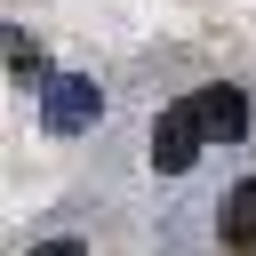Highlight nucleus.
Returning <instances> with one entry per match:
<instances>
[{
	"label": "nucleus",
	"instance_id": "nucleus-1",
	"mask_svg": "<svg viewBox=\"0 0 256 256\" xmlns=\"http://www.w3.org/2000/svg\"><path fill=\"white\" fill-rule=\"evenodd\" d=\"M200 152H216V144L200 136V120H192V104H184V96H176V104H160V112L144 120V168H152L160 184L192 176V168H200Z\"/></svg>",
	"mask_w": 256,
	"mask_h": 256
},
{
	"label": "nucleus",
	"instance_id": "nucleus-2",
	"mask_svg": "<svg viewBox=\"0 0 256 256\" xmlns=\"http://www.w3.org/2000/svg\"><path fill=\"white\" fill-rule=\"evenodd\" d=\"M96 120H104L96 72H48V88H40V128H48V136H88Z\"/></svg>",
	"mask_w": 256,
	"mask_h": 256
},
{
	"label": "nucleus",
	"instance_id": "nucleus-3",
	"mask_svg": "<svg viewBox=\"0 0 256 256\" xmlns=\"http://www.w3.org/2000/svg\"><path fill=\"white\" fill-rule=\"evenodd\" d=\"M192 120H200V136L224 152V144H248V128H256V104H248V88L240 80H200L192 96Z\"/></svg>",
	"mask_w": 256,
	"mask_h": 256
},
{
	"label": "nucleus",
	"instance_id": "nucleus-4",
	"mask_svg": "<svg viewBox=\"0 0 256 256\" xmlns=\"http://www.w3.org/2000/svg\"><path fill=\"white\" fill-rule=\"evenodd\" d=\"M208 240H216V256H256V176H240V184L216 192Z\"/></svg>",
	"mask_w": 256,
	"mask_h": 256
},
{
	"label": "nucleus",
	"instance_id": "nucleus-5",
	"mask_svg": "<svg viewBox=\"0 0 256 256\" xmlns=\"http://www.w3.org/2000/svg\"><path fill=\"white\" fill-rule=\"evenodd\" d=\"M8 80H16V88H48V72H40V48H32L24 32H8Z\"/></svg>",
	"mask_w": 256,
	"mask_h": 256
},
{
	"label": "nucleus",
	"instance_id": "nucleus-6",
	"mask_svg": "<svg viewBox=\"0 0 256 256\" xmlns=\"http://www.w3.org/2000/svg\"><path fill=\"white\" fill-rule=\"evenodd\" d=\"M24 256H96V248H88V240H32Z\"/></svg>",
	"mask_w": 256,
	"mask_h": 256
}]
</instances>
